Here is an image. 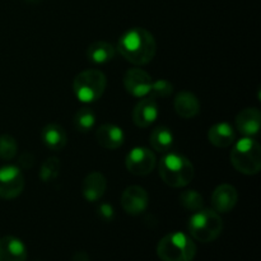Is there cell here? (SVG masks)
Segmentation results:
<instances>
[{"label":"cell","mask_w":261,"mask_h":261,"mask_svg":"<svg viewBox=\"0 0 261 261\" xmlns=\"http://www.w3.org/2000/svg\"><path fill=\"white\" fill-rule=\"evenodd\" d=\"M117 50L124 59L134 65H147L154 59L157 43L149 31L142 27L127 30L117 42Z\"/></svg>","instance_id":"obj_1"},{"label":"cell","mask_w":261,"mask_h":261,"mask_svg":"<svg viewBox=\"0 0 261 261\" xmlns=\"http://www.w3.org/2000/svg\"><path fill=\"white\" fill-rule=\"evenodd\" d=\"M158 173L166 185L181 189L193 181L195 171L190 160L177 153H168L161 160Z\"/></svg>","instance_id":"obj_2"},{"label":"cell","mask_w":261,"mask_h":261,"mask_svg":"<svg viewBox=\"0 0 261 261\" xmlns=\"http://www.w3.org/2000/svg\"><path fill=\"white\" fill-rule=\"evenodd\" d=\"M234 170L244 175H256L261 170V147L251 137H245L233 145L229 154Z\"/></svg>","instance_id":"obj_3"},{"label":"cell","mask_w":261,"mask_h":261,"mask_svg":"<svg viewBox=\"0 0 261 261\" xmlns=\"http://www.w3.org/2000/svg\"><path fill=\"white\" fill-rule=\"evenodd\" d=\"M189 232L199 242L208 244L219 237L223 231V221L214 209H200L190 217Z\"/></svg>","instance_id":"obj_4"},{"label":"cell","mask_w":261,"mask_h":261,"mask_svg":"<svg viewBox=\"0 0 261 261\" xmlns=\"http://www.w3.org/2000/svg\"><path fill=\"white\" fill-rule=\"evenodd\" d=\"M157 255L162 261H193L196 245L182 232L168 233L158 242Z\"/></svg>","instance_id":"obj_5"},{"label":"cell","mask_w":261,"mask_h":261,"mask_svg":"<svg viewBox=\"0 0 261 261\" xmlns=\"http://www.w3.org/2000/svg\"><path fill=\"white\" fill-rule=\"evenodd\" d=\"M106 86V75L101 70L87 69L74 78L73 91L79 101L84 103H92L101 98Z\"/></svg>","instance_id":"obj_6"},{"label":"cell","mask_w":261,"mask_h":261,"mask_svg":"<svg viewBox=\"0 0 261 261\" xmlns=\"http://www.w3.org/2000/svg\"><path fill=\"white\" fill-rule=\"evenodd\" d=\"M24 185V176L19 167L12 165L0 167V198L5 200L18 198Z\"/></svg>","instance_id":"obj_7"},{"label":"cell","mask_w":261,"mask_h":261,"mask_svg":"<svg viewBox=\"0 0 261 261\" xmlns=\"http://www.w3.org/2000/svg\"><path fill=\"white\" fill-rule=\"evenodd\" d=\"M157 165L154 153L144 147H135L130 150L125 158L126 170L134 176H147Z\"/></svg>","instance_id":"obj_8"},{"label":"cell","mask_w":261,"mask_h":261,"mask_svg":"<svg viewBox=\"0 0 261 261\" xmlns=\"http://www.w3.org/2000/svg\"><path fill=\"white\" fill-rule=\"evenodd\" d=\"M152 83V76L147 71L139 68L129 69L124 75L125 89L127 93L138 97V98L149 96Z\"/></svg>","instance_id":"obj_9"},{"label":"cell","mask_w":261,"mask_h":261,"mask_svg":"<svg viewBox=\"0 0 261 261\" xmlns=\"http://www.w3.org/2000/svg\"><path fill=\"white\" fill-rule=\"evenodd\" d=\"M121 205L130 216H139L147 211L149 205V195L142 186H129L121 195Z\"/></svg>","instance_id":"obj_10"},{"label":"cell","mask_w":261,"mask_h":261,"mask_svg":"<svg viewBox=\"0 0 261 261\" xmlns=\"http://www.w3.org/2000/svg\"><path fill=\"white\" fill-rule=\"evenodd\" d=\"M160 115L158 105L153 97H143L133 110V122L138 127H149Z\"/></svg>","instance_id":"obj_11"},{"label":"cell","mask_w":261,"mask_h":261,"mask_svg":"<svg viewBox=\"0 0 261 261\" xmlns=\"http://www.w3.org/2000/svg\"><path fill=\"white\" fill-rule=\"evenodd\" d=\"M239 200V193L236 188L229 184H222L217 186L212 195V204L217 213H228L236 206Z\"/></svg>","instance_id":"obj_12"},{"label":"cell","mask_w":261,"mask_h":261,"mask_svg":"<svg viewBox=\"0 0 261 261\" xmlns=\"http://www.w3.org/2000/svg\"><path fill=\"white\" fill-rule=\"evenodd\" d=\"M261 126V114L256 107H247L236 116V127L245 137H254Z\"/></svg>","instance_id":"obj_13"},{"label":"cell","mask_w":261,"mask_h":261,"mask_svg":"<svg viewBox=\"0 0 261 261\" xmlns=\"http://www.w3.org/2000/svg\"><path fill=\"white\" fill-rule=\"evenodd\" d=\"M97 143L102 148L115 150L121 147L125 142V134L122 129L114 124H103L97 129Z\"/></svg>","instance_id":"obj_14"},{"label":"cell","mask_w":261,"mask_h":261,"mask_svg":"<svg viewBox=\"0 0 261 261\" xmlns=\"http://www.w3.org/2000/svg\"><path fill=\"white\" fill-rule=\"evenodd\" d=\"M106 188L107 182L105 176L101 172H98V171H93L89 175H87L86 178L83 180L82 194H83L84 199L87 201L94 203V201L99 200L105 195Z\"/></svg>","instance_id":"obj_15"},{"label":"cell","mask_w":261,"mask_h":261,"mask_svg":"<svg viewBox=\"0 0 261 261\" xmlns=\"http://www.w3.org/2000/svg\"><path fill=\"white\" fill-rule=\"evenodd\" d=\"M27 249L19 239L4 236L0 239V261H25Z\"/></svg>","instance_id":"obj_16"},{"label":"cell","mask_w":261,"mask_h":261,"mask_svg":"<svg viewBox=\"0 0 261 261\" xmlns=\"http://www.w3.org/2000/svg\"><path fill=\"white\" fill-rule=\"evenodd\" d=\"M208 140L217 148H228L234 144L236 133L227 122H218L208 130Z\"/></svg>","instance_id":"obj_17"},{"label":"cell","mask_w":261,"mask_h":261,"mask_svg":"<svg viewBox=\"0 0 261 261\" xmlns=\"http://www.w3.org/2000/svg\"><path fill=\"white\" fill-rule=\"evenodd\" d=\"M175 111L182 119H193L200 112V103L196 96L191 92L182 91L175 98Z\"/></svg>","instance_id":"obj_18"},{"label":"cell","mask_w":261,"mask_h":261,"mask_svg":"<svg viewBox=\"0 0 261 261\" xmlns=\"http://www.w3.org/2000/svg\"><path fill=\"white\" fill-rule=\"evenodd\" d=\"M42 142L46 147L53 152H59L63 149L68 143V137L66 133L60 125L58 124H48L42 129Z\"/></svg>","instance_id":"obj_19"},{"label":"cell","mask_w":261,"mask_h":261,"mask_svg":"<svg viewBox=\"0 0 261 261\" xmlns=\"http://www.w3.org/2000/svg\"><path fill=\"white\" fill-rule=\"evenodd\" d=\"M115 53L116 50L111 43L106 42V41H96L88 46L86 54L91 63L102 65V64L111 61L115 58Z\"/></svg>","instance_id":"obj_20"},{"label":"cell","mask_w":261,"mask_h":261,"mask_svg":"<svg viewBox=\"0 0 261 261\" xmlns=\"http://www.w3.org/2000/svg\"><path fill=\"white\" fill-rule=\"evenodd\" d=\"M149 142L153 149L160 153H166L172 148L173 134L168 127L157 126L150 133Z\"/></svg>","instance_id":"obj_21"},{"label":"cell","mask_w":261,"mask_h":261,"mask_svg":"<svg viewBox=\"0 0 261 261\" xmlns=\"http://www.w3.org/2000/svg\"><path fill=\"white\" fill-rule=\"evenodd\" d=\"M96 124V115L88 107L78 110L74 115V127L81 133L91 132Z\"/></svg>","instance_id":"obj_22"},{"label":"cell","mask_w":261,"mask_h":261,"mask_svg":"<svg viewBox=\"0 0 261 261\" xmlns=\"http://www.w3.org/2000/svg\"><path fill=\"white\" fill-rule=\"evenodd\" d=\"M60 160L55 157H50L42 163L40 168V178L43 182H53L59 177L60 173Z\"/></svg>","instance_id":"obj_23"},{"label":"cell","mask_w":261,"mask_h":261,"mask_svg":"<svg viewBox=\"0 0 261 261\" xmlns=\"http://www.w3.org/2000/svg\"><path fill=\"white\" fill-rule=\"evenodd\" d=\"M180 204L185 209L191 212H196L203 209L204 201L203 196L196 190H186L182 191L180 195Z\"/></svg>","instance_id":"obj_24"},{"label":"cell","mask_w":261,"mask_h":261,"mask_svg":"<svg viewBox=\"0 0 261 261\" xmlns=\"http://www.w3.org/2000/svg\"><path fill=\"white\" fill-rule=\"evenodd\" d=\"M18 143L12 135H0V158L4 161H10L17 155Z\"/></svg>","instance_id":"obj_25"},{"label":"cell","mask_w":261,"mask_h":261,"mask_svg":"<svg viewBox=\"0 0 261 261\" xmlns=\"http://www.w3.org/2000/svg\"><path fill=\"white\" fill-rule=\"evenodd\" d=\"M173 86L166 79H158V81L153 82L152 87H150L149 97L153 98H167L172 94Z\"/></svg>","instance_id":"obj_26"},{"label":"cell","mask_w":261,"mask_h":261,"mask_svg":"<svg viewBox=\"0 0 261 261\" xmlns=\"http://www.w3.org/2000/svg\"><path fill=\"white\" fill-rule=\"evenodd\" d=\"M98 216L107 222L112 221L115 216L114 208H112L110 204H101V205L98 206Z\"/></svg>","instance_id":"obj_27"},{"label":"cell","mask_w":261,"mask_h":261,"mask_svg":"<svg viewBox=\"0 0 261 261\" xmlns=\"http://www.w3.org/2000/svg\"><path fill=\"white\" fill-rule=\"evenodd\" d=\"M73 261H89V256L86 254V252H78L74 256Z\"/></svg>","instance_id":"obj_28"}]
</instances>
